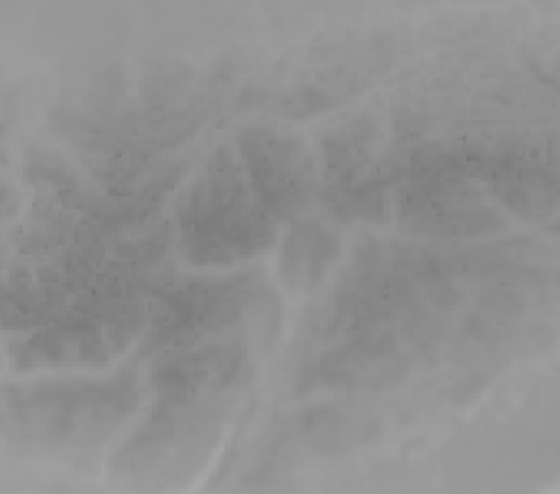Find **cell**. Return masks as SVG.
Segmentation results:
<instances>
[{"mask_svg":"<svg viewBox=\"0 0 560 494\" xmlns=\"http://www.w3.org/2000/svg\"><path fill=\"white\" fill-rule=\"evenodd\" d=\"M336 254V244L332 236L317 225H302L289 236L285 244V275L294 286L302 281L306 289L315 286L323 280L326 264L330 257Z\"/></svg>","mask_w":560,"mask_h":494,"instance_id":"1","label":"cell"}]
</instances>
